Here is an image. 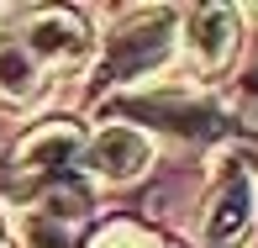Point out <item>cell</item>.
Returning a JSON list of instances; mask_svg holds the SVG:
<instances>
[{"instance_id": "6da1fadb", "label": "cell", "mask_w": 258, "mask_h": 248, "mask_svg": "<svg viewBox=\"0 0 258 248\" xmlns=\"http://www.w3.org/2000/svg\"><path fill=\"white\" fill-rule=\"evenodd\" d=\"M169 42H174V16L169 11H143L137 21L111 32V42H105V74L111 79L148 74L153 64L169 58Z\"/></svg>"}, {"instance_id": "7a4b0ae2", "label": "cell", "mask_w": 258, "mask_h": 248, "mask_svg": "<svg viewBox=\"0 0 258 248\" xmlns=\"http://www.w3.org/2000/svg\"><path fill=\"white\" fill-rule=\"evenodd\" d=\"M85 164L100 174V180L126 185V180H137V174H148L153 143H148V132H137V127L111 122V127H100V132L85 143Z\"/></svg>"}, {"instance_id": "3957f363", "label": "cell", "mask_w": 258, "mask_h": 248, "mask_svg": "<svg viewBox=\"0 0 258 248\" xmlns=\"http://www.w3.org/2000/svg\"><path fill=\"white\" fill-rule=\"evenodd\" d=\"M21 48L32 53V64H85L90 58V27L74 11H42L27 21L21 32Z\"/></svg>"}, {"instance_id": "277c9868", "label": "cell", "mask_w": 258, "mask_h": 248, "mask_svg": "<svg viewBox=\"0 0 258 248\" xmlns=\"http://www.w3.org/2000/svg\"><path fill=\"white\" fill-rule=\"evenodd\" d=\"M237 32H242V11L232 6H195L184 11V53H190V64L201 69H221L232 58V48H237Z\"/></svg>"}, {"instance_id": "5b68a950", "label": "cell", "mask_w": 258, "mask_h": 248, "mask_svg": "<svg viewBox=\"0 0 258 248\" xmlns=\"http://www.w3.org/2000/svg\"><path fill=\"white\" fill-rule=\"evenodd\" d=\"M253 227V180L248 174H232L227 185L216 190L206 222H201V243L206 248H237Z\"/></svg>"}, {"instance_id": "8992f818", "label": "cell", "mask_w": 258, "mask_h": 248, "mask_svg": "<svg viewBox=\"0 0 258 248\" xmlns=\"http://www.w3.org/2000/svg\"><path fill=\"white\" fill-rule=\"evenodd\" d=\"M42 85V69L21 42H0V101H32Z\"/></svg>"}, {"instance_id": "52a82bcc", "label": "cell", "mask_w": 258, "mask_h": 248, "mask_svg": "<svg viewBox=\"0 0 258 248\" xmlns=\"http://www.w3.org/2000/svg\"><path fill=\"white\" fill-rule=\"evenodd\" d=\"M69 153H79V132L74 127H42L37 137H27L21 143V159L27 164H58V159H69Z\"/></svg>"}, {"instance_id": "ba28073f", "label": "cell", "mask_w": 258, "mask_h": 248, "mask_svg": "<svg viewBox=\"0 0 258 248\" xmlns=\"http://www.w3.org/2000/svg\"><path fill=\"white\" fill-rule=\"evenodd\" d=\"M90 248H158V243H153V238H143L137 227H105Z\"/></svg>"}, {"instance_id": "9c48e42d", "label": "cell", "mask_w": 258, "mask_h": 248, "mask_svg": "<svg viewBox=\"0 0 258 248\" xmlns=\"http://www.w3.org/2000/svg\"><path fill=\"white\" fill-rule=\"evenodd\" d=\"M0 248H16V243H11V238H6V227H0Z\"/></svg>"}]
</instances>
